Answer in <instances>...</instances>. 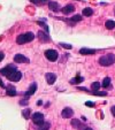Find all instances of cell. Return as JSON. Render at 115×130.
<instances>
[{
  "label": "cell",
  "mask_w": 115,
  "mask_h": 130,
  "mask_svg": "<svg viewBox=\"0 0 115 130\" xmlns=\"http://www.w3.org/2000/svg\"><path fill=\"white\" fill-rule=\"evenodd\" d=\"M62 13H63L64 15H68V14H71V13H74V10H75V7H74V5H67L64 6L63 8H62Z\"/></svg>",
  "instance_id": "8fae6325"
},
{
  "label": "cell",
  "mask_w": 115,
  "mask_h": 130,
  "mask_svg": "<svg viewBox=\"0 0 115 130\" xmlns=\"http://www.w3.org/2000/svg\"><path fill=\"white\" fill-rule=\"evenodd\" d=\"M14 62H16V63H29L30 60L23 54H16L14 57Z\"/></svg>",
  "instance_id": "52a82bcc"
},
{
  "label": "cell",
  "mask_w": 115,
  "mask_h": 130,
  "mask_svg": "<svg viewBox=\"0 0 115 130\" xmlns=\"http://www.w3.org/2000/svg\"><path fill=\"white\" fill-rule=\"evenodd\" d=\"M6 90H7V94H8V96L14 97V96H16V94H17L16 89H15L13 85H9L8 88H6Z\"/></svg>",
  "instance_id": "2e32d148"
},
{
  "label": "cell",
  "mask_w": 115,
  "mask_h": 130,
  "mask_svg": "<svg viewBox=\"0 0 115 130\" xmlns=\"http://www.w3.org/2000/svg\"><path fill=\"white\" fill-rule=\"evenodd\" d=\"M93 14V9L90 7H86L83 9V15L84 16H91V15Z\"/></svg>",
  "instance_id": "ffe728a7"
},
{
  "label": "cell",
  "mask_w": 115,
  "mask_h": 130,
  "mask_svg": "<svg viewBox=\"0 0 115 130\" xmlns=\"http://www.w3.org/2000/svg\"><path fill=\"white\" fill-rule=\"evenodd\" d=\"M48 9H51L52 12H58L60 9V6L56 1H50L48 3Z\"/></svg>",
  "instance_id": "7c38bea8"
},
{
  "label": "cell",
  "mask_w": 115,
  "mask_h": 130,
  "mask_svg": "<svg viewBox=\"0 0 115 130\" xmlns=\"http://www.w3.org/2000/svg\"><path fill=\"white\" fill-rule=\"evenodd\" d=\"M74 115V110L70 107H64L61 112V116L63 119H70Z\"/></svg>",
  "instance_id": "ba28073f"
},
{
  "label": "cell",
  "mask_w": 115,
  "mask_h": 130,
  "mask_svg": "<svg viewBox=\"0 0 115 130\" xmlns=\"http://www.w3.org/2000/svg\"><path fill=\"white\" fill-rule=\"evenodd\" d=\"M35 39V35L32 32H27V34L20 35V36L16 38V43L19 45H23L25 43H30Z\"/></svg>",
  "instance_id": "7a4b0ae2"
},
{
  "label": "cell",
  "mask_w": 115,
  "mask_h": 130,
  "mask_svg": "<svg viewBox=\"0 0 115 130\" xmlns=\"http://www.w3.org/2000/svg\"><path fill=\"white\" fill-rule=\"evenodd\" d=\"M4 58H5V54H4V52H0V61H3Z\"/></svg>",
  "instance_id": "4dcf8cb0"
},
{
  "label": "cell",
  "mask_w": 115,
  "mask_h": 130,
  "mask_svg": "<svg viewBox=\"0 0 115 130\" xmlns=\"http://www.w3.org/2000/svg\"><path fill=\"white\" fill-rule=\"evenodd\" d=\"M38 39L40 40V42H43V43H48L50 40V37H48V35L47 34H45V32H43V31H38Z\"/></svg>",
  "instance_id": "30bf717a"
},
{
  "label": "cell",
  "mask_w": 115,
  "mask_h": 130,
  "mask_svg": "<svg viewBox=\"0 0 115 130\" xmlns=\"http://www.w3.org/2000/svg\"><path fill=\"white\" fill-rule=\"evenodd\" d=\"M45 57L47 58V60L54 62L59 58V53H58V51H55V50H46V51H45Z\"/></svg>",
  "instance_id": "3957f363"
},
{
  "label": "cell",
  "mask_w": 115,
  "mask_h": 130,
  "mask_svg": "<svg viewBox=\"0 0 115 130\" xmlns=\"http://www.w3.org/2000/svg\"><path fill=\"white\" fill-rule=\"evenodd\" d=\"M0 86H1V88H4V89L6 88V86H5V84H4V82L1 81V79H0Z\"/></svg>",
  "instance_id": "d6a6232c"
},
{
  "label": "cell",
  "mask_w": 115,
  "mask_h": 130,
  "mask_svg": "<svg viewBox=\"0 0 115 130\" xmlns=\"http://www.w3.org/2000/svg\"><path fill=\"white\" fill-rule=\"evenodd\" d=\"M79 53L83 54V55H90V54H94V53H95V50L86 48V47H84V48H81V50H79Z\"/></svg>",
  "instance_id": "5bb4252c"
},
{
  "label": "cell",
  "mask_w": 115,
  "mask_h": 130,
  "mask_svg": "<svg viewBox=\"0 0 115 130\" xmlns=\"http://www.w3.org/2000/svg\"><path fill=\"white\" fill-rule=\"evenodd\" d=\"M59 45L61 47H63V48H67V50H71V48H73V46H71L70 44H66V43H60Z\"/></svg>",
  "instance_id": "d4e9b609"
},
{
  "label": "cell",
  "mask_w": 115,
  "mask_h": 130,
  "mask_svg": "<svg viewBox=\"0 0 115 130\" xmlns=\"http://www.w3.org/2000/svg\"><path fill=\"white\" fill-rule=\"evenodd\" d=\"M45 78H46V82L50 84V85H52V84H54V82L56 81V75L53 73H47L46 75H45Z\"/></svg>",
  "instance_id": "9c48e42d"
},
{
  "label": "cell",
  "mask_w": 115,
  "mask_h": 130,
  "mask_svg": "<svg viewBox=\"0 0 115 130\" xmlns=\"http://www.w3.org/2000/svg\"><path fill=\"white\" fill-rule=\"evenodd\" d=\"M99 63L103 67L112 66L113 63H115V55L113 53H108V54H106V55H103V57L99 59Z\"/></svg>",
  "instance_id": "6da1fadb"
},
{
  "label": "cell",
  "mask_w": 115,
  "mask_h": 130,
  "mask_svg": "<svg viewBox=\"0 0 115 130\" xmlns=\"http://www.w3.org/2000/svg\"><path fill=\"white\" fill-rule=\"evenodd\" d=\"M37 104H38V105H43V103H42V100H38V103H37Z\"/></svg>",
  "instance_id": "836d02e7"
},
{
  "label": "cell",
  "mask_w": 115,
  "mask_h": 130,
  "mask_svg": "<svg viewBox=\"0 0 115 130\" xmlns=\"http://www.w3.org/2000/svg\"><path fill=\"white\" fill-rule=\"evenodd\" d=\"M15 70H17V69H16V66H14V64H8V66L4 67L3 69H0V74L7 77L8 75H10L12 73H14Z\"/></svg>",
  "instance_id": "5b68a950"
},
{
  "label": "cell",
  "mask_w": 115,
  "mask_h": 130,
  "mask_svg": "<svg viewBox=\"0 0 115 130\" xmlns=\"http://www.w3.org/2000/svg\"><path fill=\"white\" fill-rule=\"evenodd\" d=\"M71 125L74 127V129H77V130H82V128H83L82 122L79 120H76V119L71 120Z\"/></svg>",
  "instance_id": "4fadbf2b"
},
{
  "label": "cell",
  "mask_w": 115,
  "mask_h": 130,
  "mask_svg": "<svg viewBox=\"0 0 115 130\" xmlns=\"http://www.w3.org/2000/svg\"><path fill=\"white\" fill-rule=\"evenodd\" d=\"M110 112H112L113 116H115V106H113V107L110 108Z\"/></svg>",
  "instance_id": "1f68e13d"
},
{
  "label": "cell",
  "mask_w": 115,
  "mask_h": 130,
  "mask_svg": "<svg viewBox=\"0 0 115 130\" xmlns=\"http://www.w3.org/2000/svg\"><path fill=\"white\" fill-rule=\"evenodd\" d=\"M101 86V83H99V82H94V83H92V85H91V89H92L93 91H98L99 89H100Z\"/></svg>",
  "instance_id": "603a6c76"
},
{
  "label": "cell",
  "mask_w": 115,
  "mask_h": 130,
  "mask_svg": "<svg viewBox=\"0 0 115 130\" xmlns=\"http://www.w3.org/2000/svg\"><path fill=\"white\" fill-rule=\"evenodd\" d=\"M105 27H106V29H108V30H113L115 28V22L114 21H110V20L106 21Z\"/></svg>",
  "instance_id": "d6986e66"
},
{
  "label": "cell",
  "mask_w": 115,
  "mask_h": 130,
  "mask_svg": "<svg viewBox=\"0 0 115 130\" xmlns=\"http://www.w3.org/2000/svg\"><path fill=\"white\" fill-rule=\"evenodd\" d=\"M37 24H39L40 27H43L45 30H46V32H47V34H48V27H47V25L45 24L44 22H42V21H38V22H37Z\"/></svg>",
  "instance_id": "484cf974"
},
{
  "label": "cell",
  "mask_w": 115,
  "mask_h": 130,
  "mask_svg": "<svg viewBox=\"0 0 115 130\" xmlns=\"http://www.w3.org/2000/svg\"><path fill=\"white\" fill-rule=\"evenodd\" d=\"M7 78L9 79L10 82H19L21 78H22V74H21V71L15 70L14 73H12L10 75H8Z\"/></svg>",
  "instance_id": "8992f818"
},
{
  "label": "cell",
  "mask_w": 115,
  "mask_h": 130,
  "mask_svg": "<svg viewBox=\"0 0 115 130\" xmlns=\"http://www.w3.org/2000/svg\"><path fill=\"white\" fill-rule=\"evenodd\" d=\"M28 103H29V101H28V100H25V99H23V100H21L20 101V105H28Z\"/></svg>",
  "instance_id": "f546056e"
},
{
  "label": "cell",
  "mask_w": 115,
  "mask_h": 130,
  "mask_svg": "<svg viewBox=\"0 0 115 130\" xmlns=\"http://www.w3.org/2000/svg\"><path fill=\"white\" fill-rule=\"evenodd\" d=\"M70 21L71 22H79V21H82V16L81 15H74L73 17H70Z\"/></svg>",
  "instance_id": "cb8c5ba5"
},
{
  "label": "cell",
  "mask_w": 115,
  "mask_h": 130,
  "mask_svg": "<svg viewBox=\"0 0 115 130\" xmlns=\"http://www.w3.org/2000/svg\"><path fill=\"white\" fill-rule=\"evenodd\" d=\"M84 130H92V129H91V128H85Z\"/></svg>",
  "instance_id": "e575fe53"
},
{
  "label": "cell",
  "mask_w": 115,
  "mask_h": 130,
  "mask_svg": "<svg viewBox=\"0 0 115 130\" xmlns=\"http://www.w3.org/2000/svg\"><path fill=\"white\" fill-rule=\"evenodd\" d=\"M30 113H31V110H30L29 108H25V109L22 110V116L25 119V120H28V119L30 118Z\"/></svg>",
  "instance_id": "7402d4cb"
},
{
  "label": "cell",
  "mask_w": 115,
  "mask_h": 130,
  "mask_svg": "<svg viewBox=\"0 0 115 130\" xmlns=\"http://www.w3.org/2000/svg\"><path fill=\"white\" fill-rule=\"evenodd\" d=\"M31 120H32V122H34V124L35 125H39V124H42V123H44L45 122V119H44V115H43L42 113H35V114H32L31 115Z\"/></svg>",
  "instance_id": "277c9868"
},
{
  "label": "cell",
  "mask_w": 115,
  "mask_h": 130,
  "mask_svg": "<svg viewBox=\"0 0 115 130\" xmlns=\"http://www.w3.org/2000/svg\"><path fill=\"white\" fill-rule=\"evenodd\" d=\"M50 127H51V124L48 122H44L39 125H36V130H48Z\"/></svg>",
  "instance_id": "e0dca14e"
},
{
  "label": "cell",
  "mask_w": 115,
  "mask_h": 130,
  "mask_svg": "<svg viewBox=\"0 0 115 130\" xmlns=\"http://www.w3.org/2000/svg\"><path fill=\"white\" fill-rule=\"evenodd\" d=\"M36 90H37V83H32L31 85H30V88H29V91L28 92H25V96H31V94H34L35 92H36Z\"/></svg>",
  "instance_id": "9a60e30c"
},
{
  "label": "cell",
  "mask_w": 115,
  "mask_h": 130,
  "mask_svg": "<svg viewBox=\"0 0 115 130\" xmlns=\"http://www.w3.org/2000/svg\"><path fill=\"white\" fill-rule=\"evenodd\" d=\"M83 81H84V78H83V77H81V76H79V75H78V76H77V77H75V78L70 79V82H69V83H70V84H73V85H74V84L82 83V82H83Z\"/></svg>",
  "instance_id": "ac0fdd59"
},
{
  "label": "cell",
  "mask_w": 115,
  "mask_h": 130,
  "mask_svg": "<svg viewBox=\"0 0 115 130\" xmlns=\"http://www.w3.org/2000/svg\"><path fill=\"white\" fill-rule=\"evenodd\" d=\"M77 89H78V90H81V91H85V92H88V93H90V92H91V91L89 90V89H86V88H82V86H78Z\"/></svg>",
  "instance_id": "83f0119b"
},
{
  "label": "cell",
  "mask_w": 115,
  "mask_h": 130,
  "mask_svg": "<svg viewBox=\"0 0 115 130\" xmlns=\"http://www.w3.org/2000/svg\"><path fill=\"white\" fill-rule=\"evenodd\" d=\"M109 85H110V77H105L103 83H101V86H104V88H109Z\"/></svg>",
  "instance_id": "44dd1931"
},
{
  "label": "cell",
  "mask_w": 115,
  "mask_h": 130,
  "mask_svg": "<svg viewBox=\"0 0 115 130\" xmlns=\"http://www.w3.org/2000/svg\"><path fill=\"white\" fill-rule=\"evenodd\" d=\"M90 93L95 94V96H107V92H97V91H95V92H92V91H91Z\"/></svg>",
  "instance_id": "4316f807"
},
{
  "label": "cell",
  "mask_w": 115,
  "mask_h": 130,
  "mask_svg": "<svg viewBox=\"0 0 115 130\" xmlns=\"http://www.w3.org/2000/svg\"><path fill=\"white\" fill-rule=\"evenodd\" d=\"M85 105L88 106V107H93V106H94V103H92V101H86Z\"/></svg>",
  "instance_id": "f1b7e54d"
}]
</instances>
